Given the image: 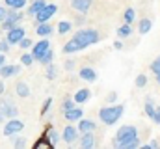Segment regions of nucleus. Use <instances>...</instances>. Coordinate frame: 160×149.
I'll list each match as a JSON object with an SVG mask.
<instances>
[{"instance_id": "nucleus-35", "label": "nucleus", "mask_w": 160, "mask_h": 149, "mask_svg": "<svg viewBox=\"0 0 160 149\" xmlns=\"http://www.w3.org/2000/svg\"><path fill=\"white\" fill-rule=\"evenodd\" d=\"M9 47H11V45H9V41H8V39H0V52H4V54H6V52L9 50Z\"/></svg>"}, {"instance_id": "nucleus-20", "label": "nucleus", "mask_w": 160, "mask_h": 149, "mask_svg": "<svg viewBox=\"0 0 160 149\" xmlns=\"http://www.w3.org/2000/svg\"><path fill=\"white\" fill-rule=\"evenodd\" d=\"M36 34L39 37H48L52 34V26L48 23H38V28H36Z\"/></svg>"}, {"instance_id": "nucleus-5", "label": "nucleus", "mask_w": 160, "mask_h": 149, "mask_svg": "<svg viewBox=\"0 0 160 149\" xmlns=\"http://www.w3.org/2000/svg\"><path fill=\"white\" fill-rule=\"evenodd\" d=\"M0 114H2V116H4L6 119H11V117H17L19 110L15 108V105H13L11 101L4 99V97L0 95Z\"/></svg>"}, {"instance_id": "nucleus-24", "label": "nucleus", "mask_w": 160, "mask_h": 149, "mask_svg": "<svg viewBox=\"0 0 160 149\" xmlns=\"http://www.w3.org/2000/svg\"><path fill=\"white\" fill-rule=\"evenodd\" d=\"M6 2V6L8 8H13V9H22L24 6H26V2L28 0H4Z\"/></svg>"}, {"instance_id": "nucleus-9", "label": "nucleus", "mask_w": 160, "mask_h": 149, "mask_svg": "<svg viewBox=\"0 0 160 149\" xmlns=\"http://www.w3.org/2000/svg\"><path fill=\"white\" fill-rule=\"evenodd\" d=\"M48 49H50V43H48V39H47V37H41V41H38V43L32 47V54H34V58L39 62L41 56H43V54H45Z\"/></svg>"}, {"instance_id": "nucleus-18", "label": "nucleus", "mask_w": 160, "mask_h": 149, "mask_svg": "<svg viewBox=\"0 0 160 149\" xmlns=\"http://www.w3.org/2000/svg\"><path fill=\"white\" fill-rule=\"evenodd\" d=\"M78 74H80L82 80H88V82H95V80H97V73H95V69H91V67H82Z\"/></svg>"}, {"instance_id": "nucleus-15", "label": "nucleus", "mask_w": 160, "mask_h": 149, "mask_svg": "<svg viewBox=\"0 0 160 149\" xmlns=\"http://www.w3.org/2000/svg\"><path fill=\"white\" fill-rule=\"evenodd\" d=\"M63 116H65L67 121H80V119L84 117V112H82V108L75 106V108H71V110H65Z\"/></svg>"}, {"instance_id": "nucleus-43", "label": "nucleus", "mask_w": 160, "mask_h": 149, "mask_svg": "<svg viewBox=\"0 0 160 149\" xmlns=\"http://www.w3.org/2000/svg\"><path fill=\"white\" fill-rule=\"evenodd\" d=\"M116 99H118V93H116V91H112V93H110V95L106 97V101H108V103H114Z\"/></svg>"}, {"instance_id": "nucleus-36", "label": "nucleus", "mask_w": 160, "mask_h": 149, "mask_svg": "<svg viewBox=\"0 0 160 149\" xmlns=\"http://www.w3.org/2000/svg\"><path fill=\"white\" fill-rule=\"evenodd\" d=\"M8 11H9V8H8V6H0V24L6 21V17H8Z\"/></svg>"}, {"instance_id": "nucleus-19", "label": "nucleus", "mask_w": 160, "mask_h": 149, "mask_svg": "<svg viewBox=\"0 0 160 149\" xmlns=\"http://www.w3.org/2000/svg\"><path fill=\"white\" fill-rule=\"evenodd\" d=\"M15 93H17L19 97H22V99H26V97L30 95V86H28L26 82H22V80H21V82H17V84H15Z\"/></svg>"}, {"instance_id": "nucleus-28", "label": "nucleus", "mask_w": 160, "mask_h": 149, "mask_svg": "<svg viewBox=\"0 0 160 149\" xmlns=\"http://www.w3.org/2000/svg\"><path fill=\"white\" fill-rule=\"evenodd\" d=\"M71 28H73V24L69 23V21H62V23H58V34H67V32H71Z\"/></svg>"}, {"instance_id": "nucleus-17", "label": "nucleus", "mask_w": 160, "mask_h": 149, "mask_svg": "<svg viewBox=\"0 0 160 149\" xmlns=\"http://www.w3.org/2000/svg\"><path fill=\"white\" fill-rule=\"evenodd\" d=\"M97 129V125H95V121H91V119H80L78 121V131L80 132H93Z\"/></svg>"}, {"instance_id": "nucleus-37", "label": "nucleus", "mask_w": 160, "mask_h": 149, "mask_svg": "<svg viewBox=\"0 0 160 149\" xmlns=\"http://www.w3.org/2000/svg\"><path fill=\"white\" fill-rule=\"evenodd\" d=\"M151 71H153L155 74L160 73V56L157 58V60H155V62H153V64H151Z\"/></svg>"}, {"instance_id": "nucleus-12", "label": "nucleus", "mask_w": 160, "mask_h": 149, "mask_svg": "<svg viewBox=\"0 0 160 149\" xmlns=\"http://www.w3.org/2000/svg\"><path fill=\"white\" fill-rule=\"evenodd\" d=\"M91 2L93 0H71V8L73 9H77L78 13H88L89 11V8H91Z\"/></svg>"}, {"instance_id": "nucleus-8", "label": "nucleus", "mask_w": 160, "mask_h": 149, "mask_svg": "<svg viewBox=\"0 0 160 149\" xmlns=\"http://www.w3.org/2000/svg\"><path fill=\"white\" fill-rule=\"evenodd\" d=\"M56 11H58V6H56V4H47L39 13L36 15V23H48V21L54 17Z\"/></svg>"}, {"instance_id": "nucleus-25", "label": "nucleus", "mask_w": 160, "mask_h": 149, "mask_svg": "<svg viewBox=\"0 0 160 149\" xmlns=\"http://www.w3.org/2000/svg\"><path fill=\"white\" fill-rule=\"evenodd\" d=\"M130 34H132V28H130V24H127V23L118 28V37H119V39H125V37H128Z\"/></svg>"}, {"instance_id": "nucleus-3", "label": "nucleus", "mask_w": 160, "mask_h": 149, "mask_svg": "<svg viewBox=\"0 0 160 149\" xmlns=\"http://www.w3.org/2000/svg\"><path fill=\"white\" fill-rule=\"evenodd\" d=\"M125 112L123 105H112V106H102L99 110V119L104 123V125H114L119 121V117Z\"/></svg>"}, {"instance_id": "nucleus-38", "label": "nucleus", "mask_w": 160, "mask_h": 149, "mask_svg": "<svg viewBox=\"0 0 160 149\" xmlns=\"http://www.w3.org/2000/svg\"><path fill=\"white\" fill-rule=\"evenodd\" d=\"M36 147L39 149V147H52V146H50V142H48V140H47V138H45V136H43V138H41L39 142H38V144H36Z\"/></svg>"}, {"instance_id": "nucleus-1", "label": "nucleus", "mask_w": 160, "mask_h": 149, "mask_svg": "<svg viewBox=\"0 0 160 149\" xmlns=\"http://www.w3.org/2000/svg\"><path fill=\"white\" fill-rule=\"evenodd\" d=\"M95 43H99V32L93 30V28H82V30H78L75 36L65 43L63 52H65V54L78 52V50L86 49V47H91V45H95Z\"/></svg>"}, {"instance_id": "nucleus-11", "label": "nucleus", "mask_w": 160, "mask_h": 149, "mask_svg": "<svg viewBox=\"0 0 160 149\" xmlns=\"http://www.w3.org/2000/svg\"><path fill=\"white\" fill-rule=\"evenodd\" d=\"M19 73H21V65H15V64H4L2 69H0L2 78H9V76H15Z\"/></svg>"}, {"instance_id": "nucleus-22", "label": "nucleus", "mask_w": 160, "mask_h": 149, "mask_svg": "<svg viewBox=\"0 0 160 149\" xmlns=\"http://www.w3.org/2000/svg\"><path fill=\"white\" fill-rule=\"evenodd\" d=\"M151 26H153L151 19H142L140 24H138V32L140 34H147V32H151Z\"/></svg>"}, {"instance_id": "nucleus-45", "label": "nucleus", "mask_w": 160, "mask_h": 149, "mask_svg": "<svg viewBox=\"0 0 160 149\" xmlns=\"http://www.w3.org/2000/svg\"><path fill=\"white\" fill-rule=\"evenodd\" d=\"M4 64H6V58H4V52H0V69H2Z\"/></svg>"}, {"instance_id": "nucleus-21", "label": "nucleus", "mask_w": 160, "mask_h": 149, "mask_svg": "<svg viewBox=\"0 0 160 149\" xmlns=\"http://www.w3.org/2000/svg\"><path fill=\"white\" fill-rule=\"evenodd\" d=\"M45 138L50 142V146H52V147H54V146H58V140H60V136H58V132H56L52 127H48V129H47V134H45Z\"/></svg>"}, {"instance_id": "nucleus-2", "label": "nucleus", "mask_w": 160, "mask_h": 149, "mask_svg": "<svg viewBox=\"0 0 160 149\" xmlns=\"http://www.w3.org/2000/svg\"><path fill=\"white\" fill-rule=\"evenodd\" d=\"M136 138H138V129H136L134 125H123V127L118 129L112 146H114V147L123 149L125 147V144H128V142H132V140H136Z\"/></svg>"}, {"instance_id": "nucleus-29", "label": "nucleus", "mask_w": 160, "mask_h": 149, "mask_svg": "<svg viewBox=\"0 0 160 149\" xmlns=\"http://www.w3.org/2000/svg\"><path fill=\"white\" fill-rule=\"evenodd\" d=\"M56 73H58V69H56V65H52V64H48V65H47V74H45V76H47L48 80H54V78H56Z\"/></svg>"}, {"instance_id": "nucleus-13", "label": "nucleus", "mask_w": 160, "mask_h": 149, "mask_svg": "<svg viewBox=\"0 0 160 149\" xmlns=\"http://www.w3.org/2000/svg\"><path fill=\"white\" fill-rule=\"evenodd\" d=\"M45 6H47V0H34V2L28 6V9H26V15H28V17H36V15L39 13Z\"/></svg>"}, {"instance_id": "nucleus-27", "label": "nucleus", "mask_w": 160, "mask_h": 149, "mask_svg": "<svg viewBox=\"0 0 160 149\" xmlns=\"http://www.w3.org/2000/svg\"><path fill=\"white\" fill-rule=\"evenodd\" d=\"M123 19H125V23H127V24H132V23H134V19H136V11H134L132 8H127V9H125V13H123Z\"/></svg>"}, {"instance_id": "nucleus-30", "label": "nucleus", "mask_w": 160, "mask_h": 149, "mask_svg": "<svg viewBox=\"0 0 160 149\" xmlns=\"http://www.w3.org/2000/svg\"><path fill=\"white\" fill-rule=\"evenodd\" d=\"M34 60H36V58H34V54H32V52H30V54H22V56H21L22 65H28V67L34 64Z\"/></svg>"}, {"instance_id": "nucleus-34", "label": "nucleus", "mask_w": 160, "mask_h": 149, "mask_svg": "<svg viewBox=\"0 0 160 149\" xmlns=\"http://www.w3.org/2000/svg\"><path fill=\"white\" fill-rule=\"evenodd\" d=\"M145 84H147V76H145V74H138V76H136V86H138V88H143Z\"/></svg>"}, {"instance_id": "nucleus-48", "label": "nucleus", "mask_w": 160, "mask_h": 149, "mask_svg": "<svg viewBox=\"0 0 160 149\" xmlns=\"http://www.w3.org/2000/svg\"><path fill=\"white\" fill-rule=\"evenodd\" d=\"M4 119H6V117H4V116H2V114H0V121H4Z\"/></svg>"}, {"instance_id": "nucleus-16", "label": "nucleus", "mask_w": 160, "mask_h": 149, "mask_svg": "<svg viewBox=\"0 0 160 149\" xmlns=\"http://www.w3.org/2000/svg\"><path fill=\"white\" fill-rule=\"evenodd\" d=\"M89 97H91V91L89 90H86V88H82V90H78L77 93H75V103L77 105H84V103H88L89 101Z\"/></svg>"}, {"instance_id": "nucleus-46", "label": "nucleus", "mask_w": 160, "mask_h": 149, "mask_svg": "<svg viewBox=\"0 0 160 149\" xmlns=\"http://www.w3.org/2000/svg\"><path fill=\"white\" fill-rule=\"evenodd\" d=\"M114 47H116L118 50H121V49H123V45H121V41H116V43H114Z\"/></svg>"}, {"instance_id": "nucleus-26", "label": "nucleus", "mask_w": 160, "mask_h": 149, "mask_svg": "<svg viewBox=\"0 0 160 149\" xmlns=\"http://www.w3.org/2000/svg\"><path fill=\"white\" fill-rule=\"evenodd\" d=\"M155 110H157V106L153 105V99H151V97H147V99H145V114H147V117H151V119H153Z\"/></svg>"}, {"instance_id": "nucleus-39", "label": "nucleus", "mask_w": 160, "mask_h": 149, "mask_svg": "<svg viewBox=\"0 0 160 149\" xmlns=\"http://www.w3.org/2000/svg\"><path fill=\"white\" fill-rule=\"evenodd\" d=\"M13 146H15V147H26V140H24V138H17V140L13 142Z\"/></svg>"}, {"instance_id": "nucleus-44", "label": "nucleus", "mask_w": 160, "mask_h": 149, "mask_svg": "<svg viewBox=\"0 0 160 149\" xmlns=\"http://www.w3.org/2000/svg\"><path fill=\"white\" fill-rule=\"evenodd\" d=\"M4 90H6V86H4V78H0V95H4Z\"/></svg>"}, {"instance_id": "nucleus-33", "label": "nucleus", "mask_w": 160, "mask_h": 149, "mask_svg": "<svg viewBox=\"0 0 160 149\" xmlns=\"http://www.w3.org/2000/svg\"><path fill=\"white\" fill-rule=\"evenodd\" d=\"M50 105H52V97H47V101H45L43 106H41V116H45L47 112L50 110Z\"/></svg>"}, {"instance_id": "nucleus-4", "label": "nucleus", "mask_w": 160, "mask_h": 149, "mask_svg": "<svg viewBox=\"0 0 160 149\" xmlns=\"http://www.w3.org/2000/svg\"><path fill=\"white\" fill-rule=\"evenodd\" d=\"M22 13H21V9H13V8H9V11H8V17H6V21L0 24L6 32L9 30V28H13V26H17L21 21H22Z\"/></svg>"}, {"instance_id": "nucleus-47", "label": "nucleus", "mask_w": 160, "mask_h": 149, "mask_svg": "<svg viewBox=\"0 0 160 149\" xmlns=\"http://www.w3.org/2000/svg\"><path fill=\"white\" fill-rule=\"evenodd\" d=\"M157 82L160 84V73H157Z\"/></svg>"}, {"instance_id": "nucleus-40", "label": "nucleus", "mask_w": 160, "mask_h": 149, "mask_svg": "<svg viewBox=\"0 0 160 149\" xmlns=\"http://www.w3.org/2000/svg\"><path fill=\"white\" fill-rule=\"evenodd\" d=\"M158 146H160L158 142H157V140H153V142H149V144H145V146H142V147H143V149H157Z\"/></svg>"}, {"instance_id": "nucleus-41", "label": "nucleus", "mask_w": 160, "mask_h": 149, "mask_svg": "<svg viewBox=\"0 0 160 149\" xmlns=\"http://www.w3.org/2000/svg\"><path fill=\"white\" fill-rule=\"evenodd\" d=\"M153 121L160 125V106H157V110H155V116H153Z\"/></svg>"}, {"instance_id": "nucleus-32", "label": "nucleus", "mask_w": 160, "mask_h": 149, "mask_svg": "<svg viewBox=\"0 0 160 149\" xmlns=\"http://www.w3.org/2000/svg\"><path fill=\"white\" fill-rule=\"evenodd\" d=\"M19 47L26 50V49H30V47H34V43H32V39H30V37H26V36H24L22 39H21V43H19Z\"/></svg>"}, {"instance_id": "nucleus-6", "label": "nucleus", "mask_w": 160, "mask_h": 149, "mask_svg": "<svg viewBox=\"0 0 160 149\" xmlns=\"http://www.w3.org/2000/svg\"><path fill=\"white\" fill-rule=\"evenodd\" d=\"M22 129H24V123H22L21 119H17V117H11V119L6 121V125H4V136H13V134L21 132Z\"/></svg>"}, {"instance_id": "nucleus-23", "label": "nucleus", "mask_w": 160, "mask_h": 149, "mask_svg": "<svg viewBox=\"0 0 160 149\" xmlns=\"http://www.w3.org/2000/svg\"><path fill=\"white\" fill-rule=\"evenodd\" d=\"M52 60H54V50H52V49H48V50H47V52H45V54L41 56L39 64H41V65H45V67H47L48 64H52Z\"/></svg>"}, {"instance_id": "nucleus-10", "label": "nucleus", "mask_w": 160, "mask_h": 149, "mask_svg": "<svg viewBox=\"0 0 160 149\" xmlns=\"http://www.w3.org/2000/svg\"><path fill=\"white\" fill-rule=\"evenodd\" d=\"M78 134H80V131H78V127H75V125H67L65 129H63V132H62V138H63V142L65 144H73L77 138H78Z\"/></svg>"}, {"instance_id": "nucleus-42", "label": "nucleus", "mask_w": 160, "mask_h": 149, "mask_svg": "<svg viewBox=\"0 0 160 149\" xmlns=\"http://www.w3.org/2000/svg\"><path fill=\"white\" fill-rule=\"evenodd\" d=\"M65 69H67V71L75 69V62H73V60H67V62H65Z\"/></svg>"}, {"instance_id": "nucleus-31", "label": "nucleus", "mask_w": 160, "mask_h": 149, "mask_svg": "<svg viewBox=\"0 0 160 149\" xmlns=\"http://www.w3.org/2000/svg\"><path fill=\"white\" fill-rule=\"evenodd\" d=\"M77 106V103H75V99H71V97H67L65 101H63V105H62V110H71V108H75Z\"/></svg>"}, {"instance_id": "nucleus-7", "label": "nucleus", "mask_w": 160, "mask_h": 149, "mask_svg": "<svg viewBox=\"0 0 160 149\" xmlns=\"http://www.w3.org/2000/svg\"><path fill=\"white\" fill-rule=\"evenodd\" d=\"M26 36V30L22 28V26H13V28H9L8 30V34H6V39L9 41V45H19L21 43V39Z\"/></svg>"}, {"instance_id": "nucleus-14", "label": "nucleus", "mask_w": 160, "mask_h": 149, "mask_svg": "<svg viewBox=\"0 0 160 149\" xmlns=\"http://www.w3.org/2000/svg\"><path fill=\"white\" fill-rule=\"evenodd\" d=\"M80 147L82 149L95 147V136H93V132H82V136H80Z\"/></svg>"}]
</instances>
